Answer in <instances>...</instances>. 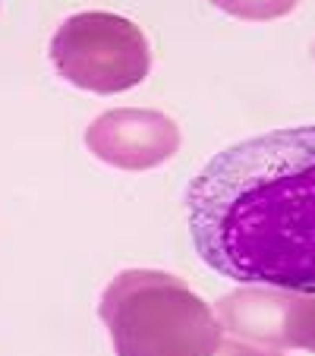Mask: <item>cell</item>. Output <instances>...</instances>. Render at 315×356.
Wrapping results in <instances>:
<instances>
[{"label":"cell","instance_id":"6da1fadb","mask_svg":"<svg viewBox=\"0 0 315 356\" xmlns=\"http://www.w3.org/2000/svg\"><path fill=\"white\" fill-rule=\"evenodd\" d=\"M189 234L211 271L315 293V123L218 152L186 189Z\"/></svg>","mask_w":315,"mask_h":356},{"label":"cell","instance_id":"7a4b0ae2","mask_svg":"<svg viewBox=\"0 0 315 356\" xmlns=\"http://www.w3.org/2000/svg\"><path fill=\"white\" fill-rule=\"evenodd\" d=\"M117 356H215L221 322L186 281L152 268L120 271L98 306Z\"/></svg>","mask_w":315,"mask_h":356},{"label":"cell","instance_id":"3957f363","mask_svg":"<svg viewBox=\"0 0 315 356\" xmlns=\"http://www.w3.org/2000/svg\"><path fill=\"white\" fill-rule=\"evenodd\" d=\"M57 73L76 88L117 95L136 88L152 70V47L136 22L117 13H76L51 38Z\"/></svg>","mask_w":315,"mask_h":356},{"label":"cell","instance_id":"277c9868","mask_svg":"<svg viewBox=\"0 0 315 356\" xmlns=\"http://www.w3.org/2000/svg\"><path fill=\"white\" fill-rule=\"evenodd\" d=\"M230 334L265 347H302L315 353V293L246 287L218 300Z\"/></svg>","mask_w":315,"mask_h":356},{"label":"cell","instance_id":"5b68a950","mask_svg":"<svg viewBox=\"0 0 315 356\" xmlns=\"http://www.w3.org/2000/svg\"><path fill=\"white\" fill-rule=\"evenodd\" d=\"M86 145L117 170H152L177 155L180 127L161 111L120 108L88 123Z\"/></svg>","mask_w":315,"mask_h":356},{"label":"cell","instance_id":"8992f818","mask_svg":"<svg viewBox=\"0 0 315 356\" xmlns=\"http://www.w3.org/2000/svg\"><path fill=\"white\" fill-rule=\"evenodd\" d=\"M221 13L236 16V19H249V22H268V19H281L290 16L296 10L300 0H211Z\"/></svg>","mask_w":315,"mask_h":356},{"label":"cell","instance_id":"52a82bcc","mask_svg":"<svg viewBox=\"0 0 315 356\" xmlns=\"http://www.w3.org/2000/svg\"><path fill=\"white\" fill-rule=\"evenodd\" d=\"M215 356H284L277 350H265V347H255V343H240V341H227L221 343Z\"/></svg>","mask_w":315,"mask_h":356},{"label":"cell","instance_id":"ba28073f","mask_svg":"<svg viewBox=\"0 0 315 356\" xmlns=\"http://www.w3.org/2000/svg\"><path fill=\"white\" fill-rule=\"evenodd\" d=\"M312 54H315V47H312Z\"/></svg>","mask_w":315,"mask_h":356}]
</instances>
